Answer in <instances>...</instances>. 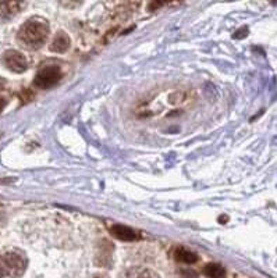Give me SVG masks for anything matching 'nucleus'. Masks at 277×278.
I'll use <instances>...</instances> for the list:
<instances>
[{"label":"nucleus","mask_w":277,"mask_h":278,"mask_svg":"<svg viewBox=\"0 0 277 278\" xmlns=\"http://www.w3.org/2000/svg\"><path fill=\"white\" fill-rule=\"evenodd\" d=\"M49 36V24L45 18L40 17H32L21 26L18 31V41L27 49H39Z\"/></svg>","instance_id":"obj_1"},{"label":"nucleus","mask_w":277,"mask_h":278,"mask_svg":"<svg viewBox=\"0 0 277 278\" xmlns=\"http://www.w3.org/2000/svg\"><path fill=\"white\" fill-rule=\"evenodd\" d=\"M28 259L18 249L0 252V278H20L26 273Z\"/></svg>","instance_id":"obj_2"},{"label":"nucleus","mask_w":277,"mask_h":278,"mask_svg":"<svg viewBox=\"0 0 277 278\" xmlns=\"http://www.w3.org/2000/svg\"><path fill=\"white\" fill-rule=\"evenodd\" d=\"M61 78H63V71L60 66L49 64V66H43L36 72L34 85L39 89H51L60 82Z\"/></svg>","instance_id":"obj_3"},{"label":"nucleus","mask_w":277,"mask_h":278,"mask_svg":"<svg viewBox=\"0 0 277 278\" xmlns=\"http://www.w3.org/2000/svg\"><path fill=\"white\" fill-rule=\"evenodd\" d=\"M2 61L13 72L21 74L28 68V59L18 50H7L3 53Z\"/></svg>","instance_id":"obj_4"},{"label":"nucleus","mask_w":277,"mask_h":278,"mask_svg":"<svg viewBox=\"0 0 277 278\" xmlns=\"http://www.w3.org/2000/svg\"><path fill=\"white\" fill-rule=\"evenodd\" d=\"M110 233L120 241H124V242H132V241H136L140 239L141 235L140 233H136L135 230L127 227V225H121V224H114L111 227Z\"/></svg>","instance_id":"obj_5"},{"label":"nucleus","mask_w":277,"mask_h":278,"mask_svg":"<svg viewBox=\"0 0 277 278\" xmlns=\"http://www.w3.org/2000/svg\"><path fill=\"white\" fill-rule=\"evenodd\" d=\"M111 250L113 245L109 241H102L99 245V252L96 255L95 263L101 267H110L111 264Z\"/></svg>","instance_id":"obj_6"},{"label":"nucleus","mask_w":277,"mask_h":278,"mask_svg":"<svg viewBox=\"0 0 277 278\" xmlns=\"http://www.w3.org/2000/svg\"><path fill=\"white\" fill-rule=\"evenodd\" d=\"M71 45V39L70 36L67 35V32L64 31H59L57 34L53 38L49 49L51 52H55V53H64V52L68 50V47Z\"/></svg>","instance_id":"obj_7"},{"label":"nucleus","mask_w":277,"mask_h":278,"mask_svg":"<svg viewBox=\"0 0 277 278\" xmlns=\"http://www.w3.org/2000/svg\"><path fill=\"white\" fill-rule=\"evenodd\" d=\"M26 5L22 2H0V20H10Z\"/></svg>","instance_id":"obj_8"},{"label":"nucleus","mask_w":277,"mask_h":278,"mask_svg":"<svg viewBox=\"0 0 277 278\" xmlns=\"http://www.w3.org/2000/svg\"><path fill=\"white\" fill-rule=\"evenodd\" d=\"M173 255H174V259H176L177 262H180V263L194 264L199 260L197 253L191 252V250L182 248V246H178V248L174 249V253H173Z\"/></svg>","instance_id":"obj_9"},{"label":"nucleus","mask_w":277,"mask_h":278,"mask_svg":"<svg viewBox=\"0 0 277 278\" xmlns=\"http://www.w3.org/2000/svg\"><path fill=\"white\" fill-rule=\"evenodd\" d=\"M124 278H160L159 274L146 267H132L127 270Z\"/></svg>","instance_id":"obj_10"},{"label":"nucleus","mask_w":277,"mask_h":278,"mask_svg":"<svg viewBox=\"0 0 277 278\" xmlns=\"http://www.w3.org/2000/svg\"><path fill=\"white\" fill-rule=\"evenodd\" d=\"M203 274L209 278H224L226 277V268L222 264L209 263L203 267Z\"/></svg>","instance_id":"obj_11"},{"label":"nucleus","mask_w":277,"mask_h":278,"mask_svg":"<svg viewBox=\"0 0 277 278\" xmlns=\"http://www.w3.org/2000/svg\"><path fill=\"white\" fill-rule=\"evenodd\" d=\"M248 31H249L248 30V27H242V28H240V30L233 35V38H234V39H244L245 36H248Z\"/></svg>","instance_id":"obj_12"},{"label":"nucleus","mask_w":277,"mask_h":278,"mask_svg":"<svg viewBox=\"0 0 277 278\" xmlns=\"http://www.w3.org/2000/svg\"><path fill=\"white\" fill-rule=\"evenodd\" d=\"M161 6H165V3H163V2H152V3H149V10L155 11L156 9L161 7Z\"/></svg>","instance_id":"obj_13"},{"label":"nucleus","mask_w":277,"mask_h":278,"mask_svg":"<svg viewBox=\"0 0 277 278\" xmlns=\"http://www.w3.org/2000/svg\"><path fill=\"white\" fill-rule=\"evenodd\" d=\"M6 106V99L5 97H0V111L3 110Z\"/></svg>","instance_id":"obj_14"},{"label":"nucleus","mask_w":277,"mask_h":278,"mask_svg":"<svg viewBox=\"0 0 277 278\" xmlns=\"http://www.w3.org/2000/svg\"><path fill=\"white\" fill-rule=\"evenodd\" d=\"M227 220H228L227 216H220V217H219V222H220V224H226Z\"/></svg>","instance_id":"obj_15"},{"label":"nucleus","mask_w":277,"mask_h":278,"mask_svg":"<svg viewBox=\"0 0 277 278\" xmlns=\"http://www.w3.org/2000/svg\"><path fill=\"white\" fill-rule=\"evenodd\" d=\"M89 278H109L106 274H94V275H91Z\"/></svg>","instance_id":"obj_16"},{"label":"nucleus","mask_w":277,"mask_h":278,"mask_svg":"<svg viewBox=\"0 0 277 278\" xmlns=\"http://www.w3.org/2000/svg\"><path fill=\"white\" fill-rule=\"evenodd\" d=\"M61 5L63 6H74V7H76V6H80L81 3L78 2V3H61Z\"/></svg>","instance_id":"obj_17"}]
</instances>
